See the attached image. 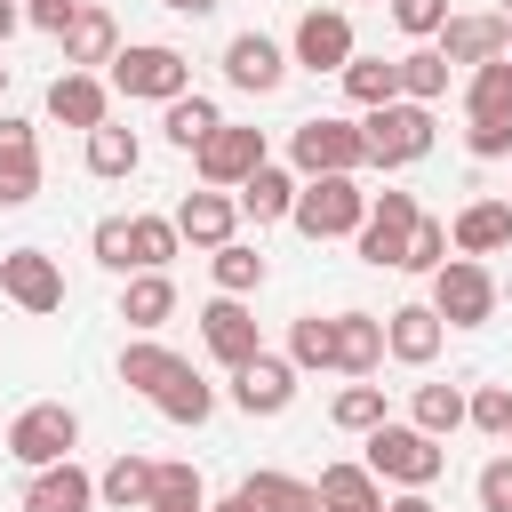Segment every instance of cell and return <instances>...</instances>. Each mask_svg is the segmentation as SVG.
I'll use <instances>...</instances> for the list:
<instances>
[{"label":"cell","instance_id":"41","mask_svg":"<svg viewBox=\"0 0 512 512\" xmlns=\"http://www.w3.org/2000/svg\"><path fill=\"white\" fill-rule=\"evenodd\" d=\"M328 416H336V432H376L384 424V384H344Z\"/></svg>","mask_w":512,"mask_h":512},{"label":"cell","instance_id":"13","mask_svg":"<svg viewBox=\"0 0 512 512\" xmlns=\"http://www.w3.org/2000/svg\"><path fill=\"white\" fill-rule=\"evenodd\" d=\"M176 232H184L192 248H224V240L240 232V192H216V184L184 192V200H176Z\"/></svg>","mask_w":512,"mask_h":512},{"label":"cell","instance_id":"51","mask_svg":"<svg viewBox=\"0 0 512 512\" xmlns=\"http://www.w3.org/2000/svg\"><path fill=\"white\" fill-rule=\"evenodd\" d=\"M24 16H16V0H0V48H8V32H16Z\"/></svg>","mask_w":512,"mask_h":512},{"label":"cell","instance_id":"40","mask_svg":"<svg viewBox=\"0 0 512 512\" xmlns=\"http://www.w3.org/2000/svg\"><path fill=\"white\" fill-rule=\"evenodd\" d=\"M288 360H296V368H336V320L304 312V320L288 328Z\"/></svg>","mask_w":512,"mask_h":512},{"label":"cell","instance_id":"52","mask_svg":"<svg viewBox=\"0 0 512 512\" xmlns=\"http://www.w3.org/2000/svg\"><path fill=\"white\" fill-rule=\"evenodd\" d=\"M208 512H256V504H248V496L232 488V496H224V504H208Z\"/></svg>","mask_w":512,"mask_h":512},{"label":"cell","instance_id":"8","mask_svg":"<svg viewBox=\"0 0 512 512\" xmlns=\"http://www.w3.org/2000/svg\"><path fill=\"white\" fill-rule=\"evenodd\" d=\"M0 296H8L16 312H32V320L64 312V272H56V256H48V248H8V256H0Z\"/></svg>","mask_w":512,"mask_h":512},{"label":"cell","instance_id":"11","mask_svg":"<svg viewBox=\"0 0 512 512\" xmlns=\"http://www.w3.org/2000/svg\"><path fill=\"white\" fill-rule=\"evenodd\" d=\"M288 56H296L304 72H344V64H352V16H344V8H304Z\"/></svg>","mask_w":512,"mask_h":512},{"label":"cell","instance_id":"38","mask_svg":"<svg viewBox=\"0 0 512 512\" xmlns=\"http://www.w3.org/2000/svg\"><path fill=\"white\" fill-rule=\"evenodd\" d=\"M208 272H216V288H224V296H248V288H264V256H256L248 240H224V248H208Z\"/></svg>","mask_w":512,"mask_h":512},{"label":"cell","instance_id":"44","mask_svg":"<svg viewBox=\"0 0 512 512\" xmlns=\"http://www.w3.org/2000/svg\"><path fill=\"white\" fill-rule=\"evenodd\" d=\"M472 424H480L488 440H512V384H480V392H472Z\"/></svg>","mask_w":512,"mask_h":512},{"label":"cell","instance_id":"55","mask_svg":"<svg viewBox=\"0 0 512 512\" xmlns=\"http://www.w3.org/2000/svg\"><path fill=\"white\" fill-rule=\"evenodd\" d=\"M504 56H512V48H504Z\"/></svg>","mask_w":512,"mask_h":512},{"label":"cell","instance_id":"36","mask_svg":"<svg viewBox=\"0 0 512 512\" xmlns=\"http://www.w3.org/2000/svg\"><path fill=\"white\" fill-rule=\"evenodd\" d=\"M400 96L408 104H440L448 96V56L440 48H408L400 56Z\"/></svg>","mask_w":512,"mask_h":512},{"label":"cell","instance_id":"3","mask_svg":"<svg viewBox=\"0 0 512 512\" xmlns=\"http://www.w3.org/2000/svg\"><path fill=\"white\" fill-rule=\"evenodd\" d=\"M112 88H120V96H144V104H176V96L192 88V64H184V48H168V40H136V48L112 56Z\"/></svg>","mask_w":512,"mask_h":512},{"label":"cell","instance_id":"33","mask_svg":"<svg viewBox=\"0 0 512 512\" xmlns=\"http://www.w3.org/2000/svg\"><path fill=\"white\" fill-rule=\"evenodd\" d=\"M136 160H144V144H136V128H88V176H136Z\"/></svg>","mask_w":512,"mask_h":512},{"label":"cell","instance_id":"28","mask_svg":"<svg viewBox=\"0 0 512 512\" xmlns=\"http://www.w3.org/2000/svg\"><path fill=\"white\" fill-rule=\"evenodd\" d=\"M464 120H512V56L472 64V80H464Z\"/></svg>","mask_w":512,"mask_h":512},{"label":"cell","instance_id":"19","mask_svg":"<svg viewBox=\"0 0 512 512\" xmlns=\"http://www.w3.org/2000/svg\"><path fill=\"white\" fill-rule=\"evenodd\" d=\"M112 56H120V24L80 0L72 24H64V72H88V64H112Z\"/></svg>","mask_w":512,"mask_h":512},{"label":"cell","instance_id":"10","mask_svg":"<svg viewBox=\"0 0 512 512\" xmlns=\"http://www.w3.org/2000/svg\"><path fill=\"white\" fill-rule=\"evenodd\" d=\"M416 216H424V208H416L408 192H368V224L352 232V240H360V256L400 272V264H408V232H416Z\"/></svg>","mask_w":512,"mask_h":512},{"label":"cell","instance_id":"47","mask_svg":"<svg viewBox=\"0 0 512 512\" xmlns=\"http://www.w3.org/2000/svg\"><path fill=\"white\" fill-rule=\"evenodd\" d=\"M464 144H472V160H504L512 152V120H472Z\"/></svg>","mask_w":512,"mask_h":512},{"label":"cell","instance_id":"16","mask_svg":"<svg viewBox=\"0 0 512 512\" xmlns=\"http://www.w3.org/2000/svg\"><path fill=\"white\" fill-rule=\"evenodd\" d=\"M40 192V128L0 120V208H24Z\"/></svg>","mask_w":512,"mask_h":512},{"label":"cell","instance_id":"30","mask_svg":"<svg viewBox=\"0 0 512 512\" xmlns=\"http://www.w3.org/2000/svg\"><path fill=\"white\" fill-rule=\"evenodd\" d=\"M240 496H248L256 512H320V488H312V480H288V472H248Z\"/></svg>","mask_w":512,"mask_h":512},{"label":"cell","instance_id":"26","mask_svg":"<svg viewBox=\"0 0 512 512\" xmlns=\"http://www.w3.org/2000/svg\"><path fill=\"white\" fill-rule=\"evenodd\" d=\"M152 472H160L152 456H128V448H120V456L96 472V496L120 504V512H152Z\"/></svg>","mask_w":512,"mask_h":512},{"label":"cell","instance_id":"20","mask_svg":"<svg viewBox=\"0 0 512 512\" xmlns=\"http://www.w3.org/2000/svg\"><path fill=\"white\" fill-rule=\"evenodd\" d=\"M512 48V24L504 16H448L440 24V56L448 64H488V56H504Z\"/></svg>","mask_w":512,"mask_h":512},{"label":"cell","instance_id":"15","mask_svg":"<svg viewBox=\"0 0 512 512\" xmlns=\"http://www.w3.org/2000/svg\"><path fill=\"white\" fill-rule=\"evenodd\" d=\"M440 336H448V320H440L432 304H400V312H384V352H392L400 368H432V360H440Z\"/></svg>","mask_w":512,"mask_h":512},{"label":"cell","instance_id":"17","mask_svg":"<svg viewBox=\"0 0 512 512\" xmlns=\"http://www.w3.org/2000/svg\"><path fill=\"white\" fill-rule=\"evenodd\" d=\"M232 400H240L248 416H280V408L296 400V360H272V352H256L248 368H232Z\"/></svg>","mask_w":512,"mask_h":512},{"label":"cell","instance_id":"31","mask_svg":"<svg viewBox=\"0 0 512 512\" xmlns=\"http://www.w3.org/2000/svg\"><path fill=\"white\" fill-rule=\"evenodd\" d=\"M344 96L368 104V112L392 104V96H400V56H392V64H384V56H352V64H344Z\"/></svg>","mask_w":512,"mask_h":512},{"label":"cell","instance_id":"50","mask_svg":"<svg viewBox=\"0 0 512 512\" xmlns=\"http://www.w3.org/2000/svg\"><path fill=\"white\" fill-rule=\"evenodd\" d=\"M384 512H440V504H432L424 488H408V496H400V504H384Z\"/></svg>","mask_w":512,"mask_h":512},{"label":"cell","instance_id":"45","mask_svg":"<svg viewBox=\"0 0 512 512\" xmlns=\"http://www.w3.org/2000/svg\"><path fill=\"white\" fill-rule=\"evenodd\" d=\"M384 8L408 40H440V24H448V0H384Z\"/></svg>","mask_w":512,"mask_h":512},{"label":"cell","instance_id":"34","mask_svg":"<svg viewBox=\"0 0 512 512\" xmlns=\"http://www.w3.org/2000/svg\"><path fill=\"white\" fill-rule=\"evenodd\" d=\"M176 368H184V360H176L168 344H152V336H136V344L120 352V384H136L144 400H152V392H160V384H168Z\"/></svg>","mask_w":512,"mask_h":512},{"label":"cell","instance_id":"35","mask_svg":"<svg viewBox=\"0 0 512 512\" xmlns=\"http://www.w3.org/2000/svg\"><path fill=\"white\" fill-rule=\"evenodd\" d=\"M408 424H424L432 440H448L456 424H472V400L456 392V384H416V416Z\"/></svg>","mask_w":512,"mask_h":512},{"label":"cell","instance_id":"25","mask_svg":"<svg viewBox=\"0 0 512 512\" xmlns=\"http://www.w3.org/2000/svg\"><path fill=\"white\" fill-rule=\"evenodd\" d=\"M376 360H384V320L376 312H336V368L376 376Z\"/></svg>","mask_w":512,"mask_h":512},{"label":"cell","instance_id":"12","mask_svg":"<svg viewBox=\"0 0 512 512\" xmlns=\"http://www.w3.org/2000/svg\"><path fill=\"white\" fill-rule=\"evenodd\" d=\"M224 80L248 88V96H272V88L288 80V48L264 40V32H232V40H224Z\"/></svg>","mask_w":512,"mask_h":512},{"label":"cell","instance_id":"46","mask_svg":"<svg viewBox=\"0 0 512 512\" xmlns=\"http://www.w3.org/2000/svg\"><path fill=\"white\" fill-rule=\"evenodd\" d=\"M472 496H480V512H512V456H488L480 480H472Z\"/></svg>","mask_w":512,"mask_h":512},{"label":"cell","instance_id":"24","mask_svg":"<svg viewBox=\"0 0 512 512\" xmlns=\"http://www.w3.org/2000/svg\"><path fill=\"white\" fill-rule=\"evenodd\" d=\"M168 312H176V280H168V272H128L120 320H128L136 336H152V328H168Z\"/></svg>","mask_w":512,"mask_h":512},{"label":"cell","instance_id":"6","mask_svg":"<svg viewBox=\"0 0 512 512\" xmlns=\"http://www.w3.org/2000/svg\"><path fill=\"white\" fill-rule=\"evenodd\" d=\"M80 448V416L64 408V400H32L16 424H8V456L24 464V472H40V464H64Z\"/></svg>","mask_w":512,"mask_h":512},{"label":"cell","instance_id":"39","mask_svg":"<svg viewBox=\"0 0 512 512\" xmlns=\"http://www.w3.org/2000/svg\"><path fill=\"white\" fill-rule=\"evenodd\" d=\"M152 512H208V488L192 464H160L152 472Z\"/></svg>","mask_w":512,"mask_h":512},{"label":"cell","instance_id":"49","mask_svg":"<svg viewBox=\"0 0 512 512\" xmlns=\"http://www.w3.org/2000/svg\"><path fill=\"white\" fill-rule=\"evenodd\" d=\"M160 8H176V16H216L224 0H160Z\"/></svg>","mask_w":512,"mask_h":512},{"label":"cell","instance_id":"29","mask_svg":"<svg viewBox=\"0 0 512 512\" xmlns=\"http://www.w3.org/2000/svg\"><path fill=\"white\" fill-rule=\"evenodd\" d=\"M152 408H160L168 424H208V416H216V384H200V376H192V360H184V368L152 392Z\"/></svg>","mask_w":512,"mask_h":512},{"label":"cell","instance_id":"23","mask_svg":"<svg viewBox=\"0 0 512 512\" xmlns=\"http://www.w3.org/2000/svg\"><path fill=\"white\" fill-rule=\"evenodd\" d=\"M320 512H384V480L368 464H320Z\"/></svg>","mask_w":512,"mask_h":512},{"label":"cell","instance_id":"53","mask_svg":"<svg viewBox=\"0 0 512 512\" xmlns=\"http://www.w3.org/2000/svg\"><path fill=\"white\" fill-rule=\"evenodd\" d=\"M504 24H512V0H504Z\"/></svg>","mask_w":512,"mask_h":512},{"label":"cell","instance_id":"32","mask_svg":"<svg viewBox=\"0 0 512 512\" xmlns=\"http://www.w3.org/2000/svg\"><path fill=\"white\" fill-rule=\"evenodd\" d=\"M216 128H224V112H216L208 96H192V88H184V96L168 104V144H176V152H200Z\"/></svg>","mask_w":512,"mask_h":512},{"label":"cell","instance_id":"48","mask_svg":"<svg viewBox=\"0 0 512 512\" xmlns=\"http://www.w3.org/2000/svg\"><path fill=\"white\" fill-rule=\"evenodd\" d=\"M72 8H80V0H32L24 16H32L40 32H56V40H64V24H72Z\"/></svg>","mask_w":512,"mask_h":512},{"label":"cell","instance_id":"18","mask_svg":"<svg viewBox=\"0 0 512 512\" xmlns=\"http://www.w3.org/2000/svg\"><path fill=\"white\" fill-rule=\"evenodd\" d=\"M96 504V472H80L72 456L64 464H40L24 480V512H88Z\"/></svg>","mask_w":512,"mask_h":512},{"label":"cell","instance_id":"54","mask_svg":"<svg viewBox=\"0 0 512 512\" xmlns=\"http://www.w3.org/2000/svg\"><path fill=\"white\" fill-rule=\"evenodd\" d=\"M0 88H8V64H0Z\"/></svg>","mask_w":512,"mask_h":512},{"label":"cell","instance_id":"9","mask_svg":"<svg viewBox=\"0 0 512 512\" xmlns=\"http://www.w3.org/2000/svg\"><path fill=\"white\" fill-rule=\"evenodd\" d=\"M192 168H200V184H216V192H240L256 168H264V128H216L200 152H192Z\"/></svg>","mask_w":512,"mask_h":512},{"label":"cell","instance_id":"43","mask_svg":"<svg viewBox=\"0 0 512 512\" xmlns=\"http://www.w3.org/2000/svg\"><path fill=\"white\" fill-rule=\"evenodd\" d=\"M88 248H96V264H112V272H136V240H128V216H104V224L88 232Z\"/></svg>","mask_w":512,"mask_h":512},{"label":"cell","instance_id":"5","mask_svg":"<svg viewBox=\"0 0 512 512\" xmlns=\"http://www.w3.org/2000/svg\"><path fill=\"white\" fill-rule=\"evenodd\" d=\"M288 160H296V176H360L368 168V136L352 128V120H296V136H288Z\"/></svg>","mask_w":512,"mask_h":512},{"label":"cell","instance_id":"21","mask_svg":"<svg viewBox=\"0 0 512 512\" xmlns=\"http://www.w3.org/2000/svg\"><path fill=\"white\" fill-rule=\"evenodd\" d=\"M104 104H112V88L96 72H56L48 80V120H64V128H104Z\"/></svg>","mask_w":512,"mask_h":512},{"label":"cell","instance_id":"42","mask_svg":"<svg viewBox=\"0 0 512 512\" xmlns=\"http://www.w3.org/2000/svg\"><path fill=\"white\" fill-rule=\"evenodd\" d=\"M448 248H456L448 224H440V216H416V232H408V264H400V272H440Z\"/></svg>","mask_w":512,"mask_h":512},{"label":"cell","instance_id":"14","mask_svg":"<svg viewBox=\"0 0 512 512\" xmlns=\"http://www.w3.org/2000/svg\"><path fill=\"white\" fill-rule=\"evenodd\" d=\"M200 336H208V352H216L224 368H248V360L264 352V336H256V312H248L240 296H216V304L200 312Z\"/></svg>","mask_w":512,"mask_h":512},{"label":"cell","instance_id":"37","mask_svg":"<svg viewBox=\"0 0 512 512\" xmlns=\"http://www.w3.org/2000/svg\"><path fill=\"white\" fill-rule=\"evenodd\" d=\"M128 240H136V272H168V256L184 248L176 216H128Z\"/></svg>","mask_w":512,"mask_h":512},{"label":"cell","instance_id":"2","mask_svg":"<svg viewBox=\"0 0 512 512\" xmlns=\"http://www.w3.org/2000/svg\"><path fill=\"white\" fill-rule=\"evenodd\" d=\"M288 224H296L304 240H352V232L368 224V192H360L352 176H304Z\"/></svg>","mask_w":512,"mask_h":512},{"label":"cell","instance_id":"4","mask_svg":"<svg viewBox=\"0 0 512 512\" xmlns=\"http://www.w3.org/2000/svg\"><path fill=\"white\" fill-rule=\"evenodd\" d=\"M360 136H368V168H408V160L432 152V104L392 96V104H376L360 120Z\"/></svg>","mask_w":512,"mask_h":512},{"label":"cell","instance_id":"27","mask_svg":"<svg viewBox=\"0 0 512 512\" xmlns=\"http://www.w3.org/2000/svg\"><path fill=\"white\" fill-rule=\"evenodd\" d=\"M296 192H304V184H296L288 168H272V160H264V168L240 184V216H256V224H280V216H296Z\"/></svg>","mask_w":512,"mask_h":512},{"label":"cell","instance_id":"7","mask_svg":"<svg viewBox=\"0 0 512 512\" xmlns=\"http://www.w3.org/2000/svg\"><path fill=\"white\" fill-rule=\"evenodd\" d=\"M432 312H440L448 328H480V320L496 312V272H488L480 256H448V264L432 272Z\"/></svg>","mask_w":512,"mask_h":512},{"label":"cell","instance_id":"1","mask_svg":"<svg viewBox=\"0 0 512 512\" xmlns=\"http://www.w3.org/2000/svg\"><path fill=\"white\" fill-rule=\"evenodd\" d=\"M360 464H368L376 480H392V488H432L440 464H448V448H440L424 424H392V416H384V424L368 432V456H360Z\"/></svg>","mask_w":512,"mask_h":512},{"label":"cell","instance_id":"22","mask_svg":"<svg viewBox=\"0 0 512 512\" xmlns=\"http://www.w3.org/2000/svg\"><path fill=\"white\" fill-rule=\"evenodd\" d=\"M448 240H456V256H496V248H512V200H472V208H456Z\"/></svg>","mask_w":512,"mask_h":512}]
</instances>
